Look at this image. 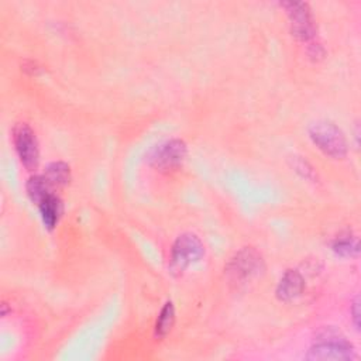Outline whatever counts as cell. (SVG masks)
Here are the masks:
<instances>
[{
	"label": "cell",
	"instance_id": "15",
	"mask_svg": "<svg viewBox=\"0 0 361 361\" xmlns=\"http://www.w3.org/2000/svg\"><path fill=\"white\" fill-rule=\"evenodd\" d=\"M350 313H351V317H353V323H354V327L357 330H360V298L355 296L353 303H351V307H350Z\"/></svg>",
	"mask_w": 361,
	"mask_h": 361
},
{
	"label": "cell",
	"instance_id": "6",
	"mask_svg": "<svg viewBox=\"0 0 361 361\" xmlns=\"http://www.w3.org/2000/svg\"><path fill=\"white\" fill-rule=\"evenodd\" d=\"M13 142L21 164L32 171L38 165L39 149L35 133L27 123H17L13 128Z\"/></svg>",
	"mask_w": 361,
	"mask_h": 361
},
{
	"label": "cell",
	"instance_id": "13",
	"mask_svg": "<svg viewBox=\"0 0 361 361\" xmlns=\"http://www.w3.org/2000/svg\"><path fill=\"white\" fill-rule=\"evenodd\" d=\"M25 190L31 202L39 203L47 195L52 193V186L48 183V180L44 178V175H34L31 176L25 183Z\"/></svg>",
	"mask_w": 361,
	"mask_h": 361
},
{
	"label": "cell",
	"instance_id": "4",
	"mask_svg": "<svg viewBox=\"0 0 361 361\" xmlns=\"http://www.w3.org/2000/svg\"><path fill=\"white\" fill-rule=\"evenodd\" d=\"M264 271V259L252 247H244L230 258L226 272L233 281L247 282Z\"/></svg>",
	"mask_w": 361,
	"mask_h": 361
},
{
	"label": "cell",
	"instance_id": "9",
	"mask_svg": "<svg viewBox=\"0 0 361 361\" xmlns=\"http://www.w3.org/2000/svg\"><path fill=\"white\" fill-rule=\"evenodd\" d=\"M38 209H39V214L42 219L44 226L48 230H52L63 212V206H62V200L59 199V196H56L54 192L47 195L39 203H38Z\"/></svg>",
	"mask_w": 361,
	"mask_h": 361
},
{
	"label": "cell",
	"instance_id": "8",
	"mask_svg": "<svg viewBox=\"0 0 361 361\" xmlns=\"http://www.w3.org/2000/svg\"><path fill=\"white\" fill-rule=\"evenodd\" d=\"M305 289V279L296 269H286L281 276L275 293L282 302H292L302 295Z\"/></svg>",
	"mask_w": 361,
	"mask_h": 361
},
{
	"label": "cell",
	"instance_id": "3",
	"mask_svg": "<svg viewBox=\"0 0 361 361\" xmlns=\"http://www.w3.org/2000/svg\"><path fill=\"white\" fill-rule=\"evenodd\" d=\"M203 257V241L193 233H183L172 244L169 257V272L172 275H180L190 265L197 264Z\"/></svg>",
	"mask_w": 361,
	"mask_h": 361
},
{
	"label": "cell",
	"instance_id": "7",
	"mask_svg": "<svg viewBox=\"0 0 361 361\" xmlns=\"http://www.w3.org/2000/svg\"><path fill=\"white\" fill-rule=\"evenodd\" d=\"M281 6L289 17L292 35L300 41H310L316 35V25L309 4L305 1H283Z\"/></svg>",
	"mask_w": 361,
	"mask_h": 361
},
{
	"label": "cell",
	"instance_id": "2",
	"mask_svg": "<svg viewBox=\"0 0 361 361\" xmlns=\"http://www.w3.org/2000/svg\"><path fill=\"white\" fill-rule=\"evenodd\" d=\"M309 137L312 142L327 157L343 159L348 152V144L340 127L329 120H319L309 126Z\"/></svg>",
	"mask_w": 361,
	"mask_h": 361
},
{
	"label": "cell",
	"instance_id": "1",
	"mask_svg": "<svg viewBox=\"0 0 361 361\" xmlns=\"http://www.w3.org/2000/svg\"><path fill=\"white\" fill-rule=\"evenodd\" d=\"M312 361H353L357 360L354 345L347 337L333 326L319 330L316 338L306 354Z\"/></svg>",
	"mask_w": 361,
	"mask_h": 361
},
{
	"label": "cell",
	"instance_id": "14",
	"mask_svg": "<svg viewBox=\"0 0 361 361\" xmlns=\"http://www.w3.org/2000/svg\"><path fill=\"white\" fill-rule=\"evenodd\" d=\"M290 161H292L293 171L296 173H299L302 178H305L307 180H312V182H314V179H317V175H316L313 166L306 159H303L302 157L295 155V157L290 158Z\"/></svg>",
	"mask_w": 361,
	"mask_h": 361
},
{
	"label": "cell",
	"instance_id": "5",
	"mask_svg": "<svg viewBox=\"0 0 361 361\" xmlns=\"http://www.w3.org/2000/svg\"><path fill=\"white\" fill-rule=\"evenodd\" d=\"M188 154L185 141L179 138H172L155 145L148 152V164L159 171L175 169L182 165Z\"/></svg>",
	"mask_w": 361,
	"mask_h": 361
},
{
	"label": "cell",
	"instance_id": "16",
	"mask_svg": "<svg viewBox=\"0 0 361 361\" xmlns=\"http://www.w3.org/2000/svg\"><path fill=\"white\" fill-rule=\"evenodd\" d=\"M1 314H3V316H7V303H3V305H1Z\"/></svg>",
	"mask_w": 361,
	"mask_h": 361
},
{
	"label": "cell",
	"instance_id": "12",
	"mask_svg": "<svg viewBox=\"0 0 361 361\" xmlns=\"http://www.w3.org/2000/svg\"><path fill=\"white\" fill-rule=\"evenodd\" d=\"M175 323V306L172 303V300H168L155 322V327H154V333L157 338H164L165 336H168V333L172 330Z\"/></svg>",
	"mask_w": 361,
	"mask_h": 361
},
{
	"label": "cell",
	"instance_id": "11",
	"mask_svg": "<svg viewBox=\"0 0 361 361\" xmlns=\"http://www.w3.org/2000/svg\"><path fill=\"white\" fill-rule=\"evenodd\" d=\"M42 175L52 188H62L71 180V168L63 161H55L47 165Z\"/></svg>",
	"mask_w": 361,
	"mask_h": 361
},
{
	"label": "cell",
	"instance_id": "10",
	"mask_svg": "<svg viewBox=\"0 0 361 361\" xmlns=\"http://www.w3.org/2000/svg\"><path fill=\"white\" fill-rule=\"evenodd\" d=\"M331 250L340 257H357L360 252L358 237L350 230L340 233L331 243Z\"/></svg>",
	"mask_w": 361,
	"mask_h": 361
}]
</instances>
